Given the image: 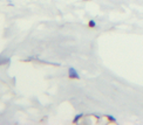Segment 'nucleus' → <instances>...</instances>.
<instances>
[{
    "instance_id": "f257e3e1",
    "label": "nucleus",
    "mask_w": 143,
    "mask_h": 125,
    "mask_svg": "<svg viewBox=\"0 0 143 125\" xmlns=\"http://www.w3.org/2000/svg\"><path fill=\"white\" fill-rule=\"evenodd\" d=\"M68 77L70 79H80L79 73H77V70L75 68H73V67H70V68L68 69Z\"/></svg>"
},
{
    "instance_id": "7ed1b4c3",
    "label": "nucleus",
    "mask_w": 143,
    "mask_h": 125,
    "mask_svg": "<svg viewBox=\"0 0 143 125\" xmlns=\"http://www.w3.org/2000/svg\"><path fill=\"white\" fill-rule=\"evenodd\" d=\"M8 62H10L8 57H1V59H0V66H3V64H5V63H8Z\"/></svg>"
},
{
    "instance_id": "f03ea898",
    "label": "nucleus",
    "mask_w": 143,
    "mask_h": 125,
    "mask_svg": "<svg viewBox=\"0 0 143 125\" xmlns=\"http://www.w3.org/2000/svg\"><path fill=\"white\" fill-rule=\"evenodd\" d=\"M81 117H83V113H77V115L75 116V118L73 119V123H77L80 119H81Z\"/></svg>"
},
{
    "instance_id": "423d86ee",
    "label": "nucleus",
    "mask_w": 143,
    "mask_h": 125,
    "mask_svg": "<svg viewBox=\"0 0 143 125\" xmlns=\"http://www.w3.org/2000/svg\"><path fill=\"white\" fill-rule=\"evenodd\" d=\"M83 1H88V0H83Z\"/></svg>"
},
{
    "instance_id": "39448f33",
    "label": "nucleus",
    "mask_w": 143,
    "mask_h": 125,
    "mask_svg": "<svg viewBox=\"0 0 143 125\" xmlns=\"http://www.w3.org/2000/svg\"><path fill=\"white\" fill-rule=\"evenodd\" d=\"M88 26H89V27H92V28H93V27H95V26H96V22H95L94 20H90L89 22H88Z\"/></svg>"
},
{
    "instance_id": "20e7f679",
    "label": "nucleus",
    "mask_w": 143,
    "mask_h": 125,
    "mask_svg": "<svg viewBox=\"0 0 143 125\" xmlns=\"http://www.w3.org/2000/svg\"><path fill=\"white\" fill-rule=\"evenodd\" d=\"M106 117L108 118V120H110V122H113V123L116 122V118H114V116H112V115H107Z\"/></svg>"
}]
</instances>
